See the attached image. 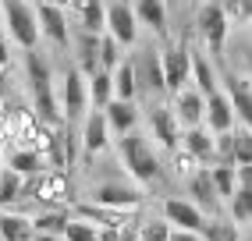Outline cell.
<instances>
[{"instance_id": "38", "label": "cell", "mask_w": 252, "mask_h": 241, "mask_svg": "<svg viewBox=\"0 0 252 241\" xmlns=\"http://www.w3.org/2000/svg\"><path fill=\"white\" fill-rule=\"evenodd\" d=\"M171 163H174V174H178V178H185V181H189L195 170H199V160L192 156V152H185V149L171 152Z\"/></svg>"}, {"instance_id": "29", "label": "cell", "mask_w": 252, "mask_h": 241, "mask_svg": "<svg viewBox=\"0 0 252 241\" xmlns=\"http://www.w3.org/2000/svg\"><path fill=\"white\" fill-rule=\"evenodd\" d=\"M78 18H82V32L103 36V32H107V4H103V0H89Z\"/></svg>"}, {"instance_id": "33", "label": "cell", "mask_w": 252, "mask_h": 241, "mask_svg": "<svg viewBox=\"0 0 252 241\" xmlns=\"http://www.w3.org/2000/svg\"><path fill=\"white\" fill-rule=\"evenodd\" d=\"M203 238L206 241H238V223H227V220H220V216H213V220H206V231H203Z\"/></svg>"}, {"instance_id": "17", "label": "cell", "mask_w": 252, "mask_h": 241, "mask_svg": "<svg viewBox=\"0 0 252 241\" xmlns=\"http://www.w3.org/2000/svg\"><path fill=\"white\" fill-rule=\"evenodd\" d=\"M181 149L192 152L199 163H213V160H217V139H213V135H210L203 124L181 131Z\"/></svg>"}, {"instance_id": "15", "label": "cell", "mask_w": 252, "mask_h": 241, "mask_svg": "<svg viewBox=\"0 0 252 241\" xmlns=\"http://www.w3.org/2000/svg\"><path fill=\"white\" fill-rule=\"evenodd\" d=\"M174 114L185 128H199L203 124V117H206V96L195 89V85H189V89H181L174 96Z\"/></svg>"}, {"instance_id": "36", "label": "cell", "mask_w": 252, "mask_h": 241, "mask_svg": "<svg viewBox=\"0 0 252 241\" xmlns=\"http://www.w3.org/2000/svg\"><path fill=\"white\" fill-rule=\"evenodd\" d=\"M171 223L167 220H146L142 227H139V238L142 241H171Z\"/></svg>"}, {"instance_id": "5", "label": "cell", "mask_w": 252, "mask_h": 241, "mask_svg": "<svg viewBox=\"0 0 252 241\" xmlns=\"http://www.w3.org/2000/svg\"><path fill=\"white\" fill-rule=\"evenodd\" d=\"M160 64H163V82H167V92L178 96L181 89H189V82H192V50H189V43L167 46L163 54H160Z\"/></svg>"}, {"instance_id": "43", "label": "cell", "mask_w": 252, "mask_h": 241, "mask_svg": "<svg viewBox=\"0 0 252 241\" xmlns=\"http://www.w3.org/2000/svg\"><path fill=\"white\" fill-rule=\"evenodd\" d=\"M4 32H7V22H4V0H0V39H4Z\"/></svg>"}, {"instance_id": "23", "label": "cell", "mask_w": 252, "mask_h": 241, "mask_svg": "<svg viewBox=\"0 0 252 241\" xmlns=\"http://www.w3.org/2000/svg\"><path fill=\"white\" fill-rule=\"evenodd\" d=\"M192 85L203 96H213V92H220L217 89V75H213V64L206 54H199V50H192Z\"/></svg>"}, {"instance_id": "30", "label": "cell", "mask_w": 252, "mask_h": 241, "mask_svg": "<svg viewBox=\"0 0 252 241\" xmlns=\"http://www.w3.org/2000/svg\"><path fill=\"white\" fill-rule=\"evenodd\" d=\"M22 195H25V178L14 174L11 167H4L0 170V210H4V206H14Z\"/></svg>"}, {"instance_id": "46", "label": "cell", "mask_w": 252, "mask_h": 241, "mask_svg": "<svg viewBox=\"0 0 252 241\" xmlns=\"http://www.w3.org/2000/svg\"><path fill=\"white\" fill-rule=\"evenodd\" d=\"M4 114H7V110H4V107H0V120H4Z\"/></svg>"}, {"instance_id": "28", "label": "cell", "mask_w": 252, "mask_h": 241, "mask_svg": "<svg viewBox=\"0 0 252 241\" xmlns=\"http://www.w3.org/2000/svg\"><path fill=\"white\" fill-rule=\"evenodd\" d=\"M75 216L68 213V210H46V213H39L36 220V234H54V238H64V231H68V223H71Z\"/></svg>"}, {"instance_id": "41", "label": "cell", "mask_w": 252, "mask_h": 241, "mask_svg": "<svg viewBox=\"0 0 252 241\" xmlns=\"http://www.w3.org/2000/svg\"><path fill=\"white\" fill-rule=\"evenodd\" d=\"M11 64V46H7V39H0V67H7Z\"/></svg>"}, {"instance_id": "3", "label": "cell", "mask_w": 252, "mask_h": 241, "mask_svg": "<svg viewBox=\"0 0 252 241\" xmlns=\"http://www.w3.org/2000/svg\"><path fill=\"white\" fill-rule=\"evenodd\" d=\"M29 192H32V199L46 202L50 210H64V202L71 199L68 170H46V174H36L32 181H25V195Z\"/></svg>"}, {"instance_id": "35", "label": "cell", "mask_w": 252, "mask_h": 241, "mask_svg": "<svg viewBox=\"0 0 252 241\" xmlns=\"http://www.w3.org/2000/svg\"><path fill=\"white\" fill-rule=\"evenodd\" d=\"M64 241H99V227L89 220H71L64 231Z\"/></svg>"}, {"instance_id": "12", "label": "cell", "mask_w": 252, "mask_h": 241, "mask_svg": "<svg viewBox=\"0 0 252 241\" xmlns=\"http://www.w3.org/2000/svg\"><path fill=\"white\" fill-rule=\"evenodd\" d=\"M135 75H139V92L149 96H167V82H163V64L157 50H142V57L135 60Z\"/></svg>"}, {"instance_id": "24", "label": "cell", "mask_w": 252, "mask_h": 241, "mask_svg": "<svg viewBox=\"0 0 252 241\" xmlns=\"http://www.w3.org/2000/svg\"><path fill=\"white\" fill-rule=\"evenodd\" d=\"M32 238H36V223L29 216H18V213L0 216V241H32Z\"/></svg>"}, {"instance_id": "20", "label": "cell", "mask_w": 252, "mask_h": 241, "mask_svg": "<svg viewBox=\"0 0 252 241\" xmlns=\"http://www.w3.org/2000/svg\"><path fill=\"white\" fill-rule=\"evenodd\" d=\"M139 96V75H135V60H121L114 67V99L135 103Z\"/></svg>"}, {"instance_id": "2", "label": "cell", "mask_w": 252, "mask_h": 241, "mask_svg": "<svg viewBox=\"0 0 252 241\" xmlns=\"http://www.w3.org/2000/svg\"><path fill=\"white\" fill-rule=\"evenodd\" d=\"M4 22H7V32L11 39L18 43L22 50H36L39 43V18H36V7L25 4V0H4Z\"/></svg>"}, {"instance_id": "25", "label": "cell", "mask_w": 252, "mask_h": 241, "mask_svg": "<svg viewBox=\"0 0 252 241\" xmlns=\"http://www.w3.org/2000/svg\"><path fill=\"white\" fill-rule=\"evenodd\" d=\"M78 71L86 78L99 71V36H93V32L78 36Z\"/></svg>"}, {"instance_id": "49", "label": "cell", "mask_w": 252, "mask_h": 241, "mask_svg": "<svg viewBox=\"0 0 252 241\" xmlns=\"http://www.w3.org/2000/svg\"><path fill=\"white\" fill-rule=\"evenodd\" d=\"M0 170H4V163H0Z\"/></svg>"}, {"instance_id": "48", "label": "cell", "mask_w": 252, "mask_h": 241, "mask_svg": "<svg viewBox=\"0 0 252 241\" xmlns=\"http://www.w3.org/2000/svg\"><path fill=\"white\" fill-rule=\"evenodd\" d=\"M167 4H174V0H167Z\"/></svg>"}, {"instance_id": "47", "label": "cell", "mask_w": 252, "mask_h": 241, "mask_svg": "<svg viewBox=\"0 0 252 241\" xmlns=\"http://www.w3.org/2000/svg\"><path fill=\"white\" fill-rule=\"evenodd\" d=\"M249 71H252V54H249Z\"/></svg>"}, {"instance_id": "10", "label": "cell", "mask_w": 252, "mask_h": 241, "mask_svg": "<svg viewBox=\"0 0 252 241\" xmlns=\"http://www.w3.org/2000/svg\"><path fill=\"white\" fill-rule=\"evenodd\" d=\"M89 199H93V206H103V210H128V213L142 202L139 188H131V184H114V181L96 184Z\"/></svg>"}, {"instance_id": "50", "label": "cell", "mask_w": 252, "mask_h": 241, "mask_svg": "<svg viewBox=\"0 0 252 241\" xmlns=\"http://www.w3.org/2000/svg\"><path fill=\"white\" fill-rule=\"evenodd\" d=\"M139 241H142V238H139Z\"/></svg>"}, {"instance_id": "13", "label": "cell", "mask_w": 252, "mask_h": 241, "mask_svg": "<svg viewBox=\"0 0 252 241\" xmlns=\"http://www.w3.org/2000/svg\"><path fill=\"white\" fill-rule=\"evenodd\" d=\"M110 124H107V114L103 110H89L86 120H82V149L86 156H99L107 146H110Z\"/></svg>"}, {"instance_id": "11", "label": "cell", "mask_w": 252, "mask_h": 241, "mask_svg": "<svg viewBox=\"0 0 252 241\" xmlns=\"http://www.w3.org/2000/svg\"><path fill=\"white\" fill-rule=\"evenodd\" d=\"M185 184H189V202H195L199 206V210H203L210 220L213 216H220V206H224V199L220 195H217V188H213V178H210V167L206 170H195V174L189 178V181H185Z\"/></svg>"}, {"instance_id": "7", "label": "cell", "mask_w": 252, "mask_h": 241, "mask_svg": "<svg viewBox=\"0 0 252 241\" xmlns=\"http://www.w3.org/2000/svg\"><path fill=\"white\" fill-rule=\"evenodd\" d=\"M107 36H114L121 46H131L139 39V18L128 7V0H110L107 4Z\"/></svg>"}, {"instance_id": "31", "label": "cell", "mask_w": 252, "mask_h": 241, "mask_svg": "<svg viewBox=\"0 0 252 241\" xmlns=\"http://www.w3.org/2000/svg\"><path fill=\"white\" fill-rule=\"evenodd\" d=\"M227 210H231L234 223H252V192H249V188H238V192L231 195Z\"/></svg>"}, {"instance_id": "8", "label": "cell", "mask_w": 252, "mask_h": 241, "mask_svg": "<svg viewBox=\"0 0 252 241\" xmlns=\"http://www.w3.org/2000/svg\"><path fill=\"white\" fill-rule=\"evenodd\" d=\"M163 220L171 223L174 231H195V234H203L210 216L199 210L195 202H189V199H167L163 202Z\"/></svg>"}, {"instance_id": "22", "label": "cell", "mask_w": 252, "mask_h": 241, "mask_svg": "<svg viewBox=\"0 0 252 241\" xmlns=\"http://www.w3.org/2000/svg\"><path fill=\"white\" fill-rule=\"evenodd\" d=\"M86 82H89V107L93 110H107V103L114 99V71H103V67H99V71L89 75Z\"/></svg>"}, {"instance_id": "6", "label": "cell", "mask_w": 252, "mask_h": 241, "mask_svg": "<svg viewBox=\"0 0 252 241\" xmlns=\"http://www.w3.org/2000/svg\"><path fill=\"white\" fill-rule=\"evenodd\" d=\"M195 25H199V36L206 39L210 54H220V50H224V43H227V29H231V18L224 14V7L217 4V0L203 4V7H199V18H195Z\"/></svg>"}, {"instance_id": "39", "label": "cell", "mask_w": 252, "mask_h": 241, "mask_svg": "<svg viewBox=\"0 0 252 241\" xmlns=\"http://www.w3.org/2000/svg\"><path fill=\"white\" fill-rule=\"evenodd\" d=\"M238 188H249V192H252V163L238 167Z\"/></svg>"}, {"instance_id": "26", "label": "cell", "mask_w": 252, "mask_h": 241, "mask_svg": "<svg viewBox=\"0 0 252 241\" xmlns=\"http://www.w3.org/2000/svg\"><path fill=\"white\" fill-rule=\"evenodd\" d=\"M43 163L46 160L39 156L36 149H11V156H7V167L14 170V174H22V178H36Z\"/></svg>"}, {"instance_id": "34", "label": "cell", "mask_w": 252, "mask_h": 241, "mask_svg": "<svg viewBox=\"0 0 252 241\" xmlns=\"http://www.w3.org/2000/svg\"><path fill=\"white\" fill-rule=\"evenodd\" d=\"M252 163V131L238 128L234 131V167H249Z\"/></svg>"}, {"instance_id": "32", "label": "cell", "mask_w": 252, "mask_h": 241, "mask_svg": "<svg viewBox=\"0 0 252 241\" xmlns=\"http://www.w3.org/2000/svg\"><path fill=\"white\" fill-rule=\"evenodd\" d=\"M121 50H125V46L117 43L114 36H107V32H103V36H99V67H103V71H114V67L125 60Z\"/></svg>"}, {"instance_id": "18", "label": "cell", "mask_w": 252, "mask_h": 241, "mask_svg": "<svg viewBox=\"0 0 252 241\" xmlns=\"http://www.w3.org/2000/svg\"><path fill=\"white\" fill-rule=\"evenodd\" d=\"M206 124L213 135H224V131H234V107L227 92H213L206 96Z\"/></svg>"}, {"instance_id": "42", "label": "cell", "mask_w": 252, "mask_h": 241, "mask_svg": "<svg viewBox=\"0 0 252 241\" xmlns=\"http://www.w3.org/2000/svg\"><path fill=\"white\" fill-rule=\"evenodd\" d=\"M7 96V67H0V99Z\"/></svg>"}, {"instance_id": "37", "label": "cell", "mask_w": 252, "mask_h": 241, "mask_svg": "<svg viewBox=\"0 0 252 241\" xmlns=\"http://www.w3.org/2000/svg\"><path fill=\"white\" fill-rule=\"evenodd\" d=\"M231 22H252V0H217Z\"/></svg>"}, {"instance_id": "21", "label": "cell", "mask_w": 252, "mask_h": 241, "mask_svg": "<svg viewBox=\"0 0 252 241\" xmlns=\"http://www.w3.org/2000/svg\"><path fill=\"white\" fill-rule=\"evenodd\" d=\"M135 18L157 36H167V0H135Z\"/></svg>"}, {"instance_id": "14", "label": "cell", "mask_w": 252, "mask_h": 241, "mask_svg": "<svg viewBox=\"0 0 252 241\" xmlns=\"http://www.w3.org/2000/svg\"><path fill=\"white\" fill-rule=\"evenodd\" d=\"M36 18H39V32L61 50L71 46V32H68V18H64V11L54 7V4H39L36 7Z\"/></svg>"}, {"instance_id": "1", "label": "cell", "mask_w": 252, "mask_h": 241, "mask_svg": "<svg viewBox=\"0 0 252 241\" xmlns=\"http://www.w3.org/2000/svg\"><path fill=\"white\" fill-rule=\"evenodd\" d=\"M117 152H121V163L128 167L131 181H139V184H153V181H160L163 167H160L157 152L149 149V142L142 139L139 131H131V135H125V139H117Z\"/></svg>"}, {"instance_id": "40", "label": "cell", "mask_w": 252, "mask_h": 241, "mask_svg": "<svg viewBox=\"0 0 252 241\" xmlns=\"http://www.w3.org/2000/svg\"><path fill=\"white\" fill-rule=\"evenodd\" d=\"M171 241H206V238L195 231H171Z\"/></svg>"}, {"instance_id": "9", "label": "cell", "mask_w": 252, "mask_h": 241, "mask_svg": "<svg viewBox=\"0 0 252 241\" xmlns=\"http://www.w3.org/2000/svg\"><path fill=\"white\" fill-rule=\"evenodd\" d=\"M149 128H153V139L167 149V152H178L181 149V120L174 114V107H153L149 110Z\"/></svg>"}, {"instance_id": "44", "label": "cell", "mask_w": 252, "mask_h": 241, "mask_svg": "<svg viewBox=\"0 0 252 241\" xmlns=\"http://www.w3.org/2000/svg\"><path fill=\"white\" fill-rule=\"evenodd\" d=\"M39 4H54V7H71V0H39Z\"/></svg>"}, {"instance_id": "45", "label": "cell", "mask_w": 252, "mask_h": 241, "mask_svg": "<svg viewBox=\"0 0 252 241\" xmlns=\"http://www.w3.org/2000/svg\"><path fill=\"white\" fill-rule=\"evenodd\" d=\"M32 241H61V238H54V234H36Z\"/></svg>"}, {"instance_id": "4", "label": "cell", "mask_w": 252, "mask_h": 241, "mask_svg": "<svg viewBox=\"0 0 252 241\" xmlns=\"http://www.w3.org/2000/svg\"><path fill=\"white\" fill-rule=\"evenodd\" d=\"M86 107H89V82L78 67H68L61 78V110L64 120H86Z\"/></svg>"}, {"instance_id": "16", "label": "cell", "mask_w": 252, "mask_h": 241, "mask_svg": "<svg viewBox=\"0 0 252 241\" xmlns=\"http://www.w3.org/2000/svg\"><path fill=\"white\" fill-rule=\"evenodd\" d=\"M224 82H227V99L234 107V117L252 131V82L242 75H227Z\"/></svg>"}, {"instance_id": "27", "label": "cell", "mask_w": 252, "mask_h": 241, "mask_svg": "<svg viewBox=\"0 0 252 241\" xmlns=\"http://www.w3.org/2000/svg\"><path fill=\"white\" fill-rule=\"evenodd\" d=\"M210 178H213L217 195H220L224 202H231V195L238 192V167H231V163H217V167H210Z\"/></svg>"}, {"instance_id": "19", "label": "cell", "mask_w": 252, "mask_h": 241, "mask_svg": "<svg viewBox=\"0 0 252 241\" xmlns=\"http://www.w3.org/2000/svg\"><path fill=\"white\" fill-rule=\"evenodd\" d=\"M107 124H110V131L114 135H131L135 131V120H139V110H135V103H125V99H110L107 103Z\"/></svg>"}]
</instances>
